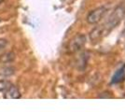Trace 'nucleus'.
Here are the masks:
<instances>
[{"instance_id": "11", "label": "nucleus", "mask_w": 125, "mask_h": 112, "mask_svg": "<svg viewBox=\"0 0 125 112\" xmlns=\"http://www.w3.org/2000/svg\"><path fill=\"white\" fill-rule=\"evenodd\" d=\"M2 2H3V0H0V4H1V3H2Z\"/></svg>"}, {"instance_id": "7", "label": "nucleus", "mask_w": 125, "mask_h": 112, "mask_svg": "<svg viewBox=\"0 0 125 112\" xmlns=\"http://www.w3.org/2000/svg\"><path fill=\"white\" fill-rule=\"evenodd\" d=\"M12 85L10 82L6 81V80H1L0 81V92H5L7 91L10 86Z\"/></svg>"}, {"instance_id": "1", "label": "nucleus", "mask_w": 125, "mask_h": 112, "mask_svg": "<svg viewBox=\"0 0 125 112\" xmlns=\"http://www.w3.org/2000/svg\"><path fill=\"white\" fill-rule=\"evenodd\" d=\"M125 16V6L124 5H119L114 9V10L111 12L109 17L107 18V21L102 24L101 27L104 31V35L108 33L117 26L120 23L121 20Z\"/></svg>"}, {"instance_id": "8", "label": "nucleus", "mask_w": 125, "mask_h": 112, "mask_svg": "<svg viewBox=\"0 0 125 112\" xmlns=\"http://www.w3.org/2000/svg\"><path fill=\"white\" fill-rule=\"evenodd\" d=\"M1 58H6V60H4L3 62H5V63H7V62H10V61H11L12 59L14 58V56H13V54L12 53H7V54H4Z\"/></svg>"}, {"instance_id": "3", "label": "nucleus", "mask_w": 125, "mask_h": 112, "mask_svg": "<svg viewBox=\"0 0 125 112\" xmlns=\"http://www.w3.org/2000/svg\"><path fill=\"white\" fill-rule=\"evenodd\" d=\"M86 44V37L82 34H78L70 40L68 44V51L69 52H77L80 51Z\"/></svg>"}, {"instance_id": "12", "label": "nucleus", "mask_w": 125, "mask_h": 112, "mask_svg": "<svg viewBox=\"0 0 125 112\" xmlns=\"http://www.w3.org/2000/svg\"><path fill=\"white\" fill-rule=\"evenodd\" d=\"M0 21H1V20H0Z\"/></svg>"}, {"instance_id": "6", "label": "nucleus", "mask_w": 125, "mask_h": 112, "mask_svg": "<svg viewBox=\"0 0 125 112\" xmlns=\"http://www.w3.org/2000/svg\"><path fill=\"white\" fill-rule=\"evenodd\" d=\"M125 77V69L123 68H120L119 69L116 73L114 74L113 78H112V83H119L121 80L124 79Z\"/></svg>"}, {"instance_id": "4", "label": "nucleus", "mask_w": 125, "mask_h": 112, "mask_svg": "<svg viewBox=\"0 0 125 112\" xmlns=\"http://www.w3.org/2000/svg\"><path fill=\"white\" fill-rule=\"evenodd\" d=\"M20 92L14 85H11L7 91L4 92V97L9 99H18L20 98Z\"/></svg>"}, {"instance_id": "9", "label": "nucleus", "mask_w": 125, "mask_h": 112, "mask_svg": "<svg viewBox=\"0 0 125 112\" xmlns=\"http://www.w3.org/2000/svg\"><path fill=\"white\" fill-rule=\"evenodd\" d=\"M7 45H8V41L6 39H0V51L4 50Z\"/></svg>"}, {"instance_id": "2", "label": "nucleus", "mask_w": 125, "mask_h": 112, "mask_svg": "<svg viewBox=\"0 0 125 112\" xmlns=\"http://www.w3.org/2000/svg\"><path fill=\"white\" fill-rule=\"evenodd\" d=\"M108 8L105 6H101L96 9H94V10H92L88 14V16L86 18V20L90 24H95L98 23L107 13Z\"/></svg>"}, {"instance_id": "10", "label": "nucleus", "mask_w": 125, "mask_h": 112, "mask_svg": "<svg viewBox=\"0 0 125 112\" xmlns=\"http://www.w3.org/2000/svg\"><path fill=\"white\" fill-rule=\"evenodd\" d=\"M122 34H123V36H125V26H124V29H123V31H122Z\"/></svg>"}, {"instance_id": "5", "label": "nucleus", "mask_w": 125, "mask_h": 112, "mask_svg": "<svg viewBox=\"0 0 125 112\" xmlns=\"http://www.w3.org/2000/svg\"><path fill=\"white\" fill-rule=\"evenodd\" d=\"M88 59H89V54L87 52H83L82 54H80L79 59L78 61V67L80 70H83L88 63Z\"/></svg>"}]
</instances>
